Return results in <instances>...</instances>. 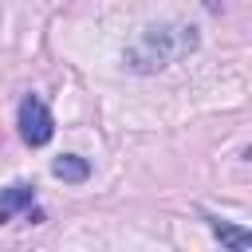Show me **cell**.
Instances as JSON below:
<instances>
[{
	"instance_id": "2",
	"label": "cell",
	"mask_w": 252,
	"mask_h": 252,
	"mask_svg": "<svg viewBox=\"0 0 252 252\" xmlns=\"http://www.w3.org/2000/svg\"><path fill=\"white\" fill-rule=\"evenodd\" d=\"M35 201V185H28V181H16V185H8L4 193H0V224L4 220H12L20 209H28Z\"/></svg>"
},
{
	"instance_id": "4",
	"label": "cell",
	"mask_w": 252,
	"mask_h": 252,
	"mask_svg": "<svg viewBox=\"0 0 252 252\" xmlns=\"http://www.w3.org/2000/svg\"><path fill=\"white\" fill-rule=\"evenodd\" d=\"M213 232H217V240H220V244H228V248H236V252H244V248L252 244V232L232 228V224H224V220H213Z\"/></svg>"
},
{
	"instance_id": "3",
	"label": "cell",
	"mask_w": 252,
	"mask_h": 252,
	"mask_svg": "<svg viewBox=\"0 0 252 252\" xmlns=\"http://www.w3.org/2000/svg\"><path fill=\"white\" fill-rule=\"evenodd\" d=\"M51 173H55L59 181L79 185V181H87V177H91V165H87L83 158H75V154H63V158H55V161H51Z\"/></svg>"
},
{
	"instance_id": "1",
	"label": "cell",
	"mask_w": 252,
	"mask_h": 252,
	"mask_svg": "<svg viewBox=\"0 0 252 252\" xmlns=\"http://www.w3.org/2000/svg\"><path fill=\"white\" fill-rule=\"evenodd\" d=\"M51 134H55L51 110L43 106V98L28 94V98L20 102V138H24L28 146H47V142H51Z\"/></svg>"
}]
</instances>
